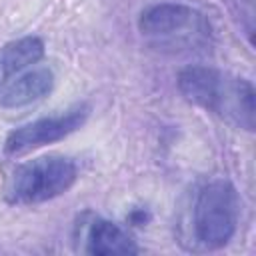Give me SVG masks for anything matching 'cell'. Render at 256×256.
<instances>
[{
  "label": "cell",
  "mask_w": 256,
  "mask_h": 256,
  "mask_svg": "<svg viewBox=\"0 0 256 256\" xmlns=\"http://www.w3.org/2000/svg\"><path fill=\"white\" fill-rule=\"evenodd\" d=\"M176 84L188 102L216 114L236 128L254 130L256 92L250 80L212 66L190 64L178 72Z\"/></svg>",
  "instance_id": "1"
},
{
  "label": "cell",
  "mask_w": 256,
  "mask_h": 256,
  "mask_svg": "<svg viewBox=\"0 0 256 256\" xmlns=\"http://www.w3.org/2000/svg\"><path fill=\"white\" fill-rule=\"evenodd\" d=\"M138 30L150 46L168 54H202L212 46L208 18L186 4L160 2L144 8Z\"/></svg>",
  "instance_id": "2"
},
{
  "label": "cell",
  "mask_w": 256,
  "mask_h": 256,
  "mask_svg": "<svg viewBox=\"0 0 256 256\" xmlns=\"http://www.w3.org/2000/svg\"><path fill=\"white\" fill-rule=\"evenodd\" d=\"M240 220V196L228 180L204 184L192 208V234L202 250L224 248L236 234Z\"/></svg>",
  "instance_id": "3"
},
{
  "label": "cell",
  "mask_w": 256,
  "mask_h": 256,
  "mask_svg": "<svg viewBox=\"0 0 256 256\" xmlns=\"http://www.w3.org/2000/svg\"><path fill=\"white\" fill-rule=\"evenodd\" d=\"M78 178V166L72 158L48 154L18 164L6 186L10 204H42L68 192Z\"/></svg>",
  "instance_id": "4"
},
{
  "label": "cell",
  "mask_w": 256,
  "mask_h": 256,
  "mask_svg": "<svg viewBox=\"0 0 256 256\" xmlns=\"http://www.w3.org/2000/svg\"><path fill=\"white\" fill-rule=\"evenodd\" d=\"M88 114H90V106L86 102H80L62 114L44 116L34 122L22 124L6 136L4 152L8 156H16V154H24L34 148L58 142V140L70 136L72 132H76L78 128H82L84 122L88 120Z\"/></svg>",
  "instance_id": "5"
},
{
  "label": "cell",
  "mask_w": 256,
  "mask_h": 256,
  "mask_svg": "<svg viewBox=\"0 0 256 256\" xmlns=\"http://www.w3.org/2000/svg\"><path fill=\"white\" fill-rule=\"evenodd\" d=\"M54 88V72L48 66L26 68L0 84L2 108H24L46 98Z\"/></svg>",
  "instance_id": "6"
},
{
  "label": "cell",
  "mask_w": 256,
  "mask_h": 256,
  "mask_svg": "<svg viewBox=\"0 0 256 256\" xmlns=\"http://www.w3.org/2000/svg\"><path fill=\"white\" fill-rule=\"evenodd\" d=\"M86 254L112 256V254H138L136 240L116 222L106 218H94L86 230Z\"/></svg>",
  "instance_id": "7"
},
{
  "label": "cell",
  "mask_w": 256,
  "mask_h": 256,
  "mask_svg": "<svg viewBox=\"0 0 256 256\" xmlns=\"http://www.w3.org/2000/svg\"><path fill=\"white\" fill-rule=\"evenodd\" d=\"M44 56V42L38 36H22L0 48V84L14 74L34 66Z\"/></svg>",
  "instance_id": "8"
}]
</instances>
